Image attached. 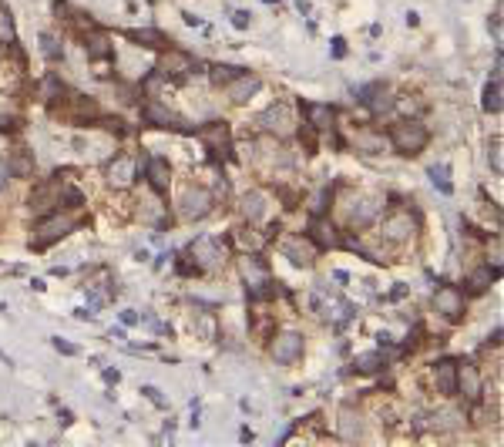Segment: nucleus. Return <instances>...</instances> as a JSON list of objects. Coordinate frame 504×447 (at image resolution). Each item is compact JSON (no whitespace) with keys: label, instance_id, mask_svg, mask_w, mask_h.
<instances>
[{"label":"nucleus","instance_id":"obj_23","mask_svg":"<svg viewBox=\"0 0 504 447\" xmlns=\"http://www.w3.org/2000/svg\"><path fill=\"white\" fill-rule=\"evenodd\" d=\"M333 108L330 104H306V125L316 131H333Z\"/></svg>","mask_w":504,"mask_h":447},{"label":"nucleus","instance_id":"obj_40","mask_svg":"<svg viewBox=\"0 0 504 447\" xmlns=\"http://www.w3.org/2000/svg\"><path fill=\"white\" fill-rule=\"evenodd\" d=\"M142 394L148 397V400H152V404H158V407H165V397H162V390H158V387H145Z\"/></svg>","mask_w":504,"mask_h":447},{"label":"nucleus","instance_id":"obj_31","mask_svg":"<svg viewBox=\"0 0 504 447\" xmlns=\"http://www.w3.org/2000/svg\"><path fill=\"white\" fill-rule=\"evenodd\" d=\"M461 421H464L461 414L444 410V414H437V417H434V427H437V431H454V427H461Z\"/></svg>","mask_w":504,"mask_h":447},{"label":"nucleus","instance_id":"obj_9","mask_svg":"<svg viewBox=\"0 0 504 447\" xmlns=\"http://www.w3.org/2000/svg\"><path fill=\"white\" fill-rule=\"evenodd\" d=\"M316 243L313 239H303V236H293V239H286L283 243V255L293 263V266H313L316 263Z\"/></svg>","mask_w":504,"mask_h":447},{"label":"nucleus","instance_id":"obj_29","mask_svg":"<svg viewBox=\"0 0 504 447\" xmlns=\"http://www.w3.org/2000/svg\"><path fill=\"white\" fill-rule=\"evenodd\" d=\"M484 111H491V115L501 111V81H491L484 88Z\"/></svg>","mask_w":504,"mask_h":447},{"label":"nucleus","instance_id":"obj_41","mask_svg":"<svg viewBox=\"0 0 504 447\" xmlns=\"http://www.w3.org/2000/svg\"><path fill=\"white\" fill-rule=\"evenodd\" d=\"M488 259H491L494 269L501 266V243H498V239H494V245H488Z\"/></svg>","mask_w":504,"mask_h":447},{"label":"nucleus","instance_id":"obj_7","mask_svg":"<svg viewBox=\"0 0 504 447\" xmlns=\"http://www.w3.org/2000/svg\"><path fill=\"white\" fill-rule=\"evenodd\" d=\"M269 353H272V360H276V363H283V367L296 363V360L303 357V336H299V333H293V330L276 333V336H272Z\"/></svg>","mask_w":504,"mask_h":447},{"label":"nucleus","instance_id":"obj_5","mask_svg":"<svg viewBox=\"0 0 504 447\" xmlns=\"http://www.w3.org/2000/svg\"><path fill=\"white\" fill-rule=\"evenodd\" d=\"M189 255H192L195 269H202V272H219V269L225 266V253H222V245L215 243V239H208V236L195 239V243L189 245Z\"/></svg>","mask_w":504,"mask_h":447},{"label":"nucleus","instance_id":"obj_32","mask_svg":"<svg viewBox=\"0 0 504 447\" xmlns=\"http://www.w3.org/2000/svg\"><path fill=\"white\" fill-rule=\"evenodd\" d=\"M491 280H494L491 266L478 269V272H474V276H471V289H474V293H484V289H488V286H491Z\"/></svg>","mask_w":504,"mask_h":447},{"label":"nucleus","instance_id":"obj_42","mask_svg":"<svg viewBox=\"0 0 504 447\" xmlns=\"http://www.w3.org/2000/svg\"><path fill=\"white\" fill-rule=\"evenodd\" d=\"M11 175H13V172H11V162H4V158H0V192L7 189V182H11Z\"/></svg>","mask_w":504,"mask_h":447},{"label":"nucleus","instance_id":"obj_28","mask_svg":"<svg viewBox=\"0 0 504 447\" xmlns=\"http://www.w3.org/2000/svg\"><path fill=\"white\" fill-rule=\"evenodd\" d=\"M397 111H401L403 118H417L424 111V101H420L417 94H403V98H397Z\"/></svg>","mask_w":504,"mask_h":447},{"label":"nucleus","instance_id":"obj_19","mask_svg":"<svg viewBox=\"0 0 504 447\" xmlns=\"http://www.w3.org/2000/svg\"><path fill=\"white\" fill-rule=\"evenodd\" d=\"M239 272H242V280H246L249 286H262V282H269V269L259 263L256 253H246L242 259H239Z\"/></svg>","mask_w":504,"mask_h":447},{"label":"nucleus","instance_id":"obj_27","mask_svg":"<svg viewBox=\"0 0 504 447\" xmlns=\"http://www.w3.org/2000/svg\"><path fill=\"white\" fill-rule=\"evenodd\" d=\"M242 74V67H233V64H215V67H212V84H215V88H222V84H229V81H235V77Z\"/></svg>","mask_w":504,"mask_h":447},{"label":"nucleus","instance_id":"obj_26","mask_svg":"<svg viewBox=\"0 0 504 447\" xmlns=\"http://www.w3.org/2000/svg\"><path fill=\"white\" fill-rule=\"evenodd\" d=\"M360 434H363L360 417H357L353 410H343V414H340V437H343V441H357Z\"/></svg>","mask_w":504,"mask_h":447},{"label":"nucleus","instance_id":"obj_2","mask_svg":"<svg viewBox=\"0 0 504 447\" xmlns=\"http://www.w3.org/2000/svg\"><path fill=\"white\" fill-rule=\"evenodd\" d=\"M78 229V216H71V212H47V219L40 222L38 229H34V239H30V245L34 249H44V245L57 243V239H65L67 232Z\"/></svg>","mask_w":504,"mask_h":447},{"label":"nucleus","instance_id":"obj_12","mask_svg":"<svg viewBox=\"0 0 504 447\" xmlns=\"http://www.w3.org/2000/svg\"><path fill=\"white\" fill-rule=\"evenodd\" d=\"M434 309L444 313L447 319H461V313H464V296L457 293L454 286H444V289L434 293Z\"/></svg>","mask_w":504,"mask_h":447},{"label":"nucleus","instance_id":"obj_22","mask_svg":"<svg viewBox=\"0 0 504 447\" xmlns=\"http://www.w3.org/2000/svg\"><path fill=\"white\" fill-rule=\"evenodd\" d=\"M242 216H246L249 222H262V219L269 216V199H266L262 192H249V195H242Z\"/></svg>","mask_w":504,"mask_h":447},{"label":"nucleus","instance_id":"obj_16","mask_svg":"<svg viewBox=\"0 0 504 447\" xmlns=\"http://www.w3.org/2000/svg\"><path fill=\"white\" fill-rule=\"evenodd\" d=\"M310 232H313V243H316V249H336V245H340V232H336V226L330 222V219L316 216L310 222Z\"/></svg>","mask_w":504,"mask_h":447},{"label":"nucleus","instance_id":"obj_33","mask_svg":"<svg viewBox=\"0 0 504 447\" xmlns=\"http://www.w3.org/2000/svg\"><path fill=\"white\" fill-rule=\"evenodd\" d=\"M488 162H491L494 175H501L504 172V155H501V138H494L491 145H488Z\"/></svg>","mask_w":504,"mask_h":447},{"label":"nucleus","instance_id":"obj_1","mask_svg":"<svg viewBox=\"0 0 504 447\" xmlns=\"http://www.w3.org/2000/svg\"><path fill=\"white\" fill-rule=\"evenodd\" d=\"M387 138L401 155H420L424 145L430 141V135H427V128L417 118H403L401 125H393V131H390Z\"/></svg>","mask_w":504,"mask_h":447},{"label":"nucleus","instance_id":"obj_10","mask_svg":"<svg viewBox=\"0 0 504 447\" xmlns=\"http://www.w3.org/2000/svg\"><path fill=\"white\" fill-rule=\"evenodd\" d=\"M138 175V162L131 158V155H115L111 162H108V182L115 185V189H128L131 182Z\"/></svg>","mask_w":504,"mask_h":447},{"label":"nucleus","instance_id":"obj_46","mask_svg":"<svg viewBox=\"0 0 504 447\" xmlns=\"http://www.w3.org/2000/svg\"><path fill=\"white\" fill-rule=\"evenodd\" d=\"M121 323H125V326H135V323H138V313H135V309H125V313H121Z\"/></svg>","mask_w":504,"mask_h":447},{"label":"nucleus","instance_id":"obj_24","mask_svg":"<svg viewBox=\"0 0 504 447\" xmlns=\"http://www.w3.org/2000/svg\"><path fill=\"white\" fill-rule=\"evenodd\" d=\"M233 243L242 249V253H259L262 245H266V236L259 229H252V226H242V229L233 232Z\"/></svg>","mask_w":504,"mask_h":447},{"label":"nucleus","instance_id":"obj_43","mask_svg":"<svg viewBox=\"0 0 504 447\" xmlns=\"http://www.w3.org/2000/svg\"><path fill=\"white\" fill-rule=\"evenodd\" d=\"M233 24L239 27V31H246V27H249V13L246 11H235L233 13Z\"/></svg>","mask_w":504,"mask_h":447},{"label":"nucleus","instance_id":"obj_8","mask_svg":"<svg viewBox=\"0 0 504 447\" xmlns=\"http://www.w3.org/2000/svg\"><path fill=\"white\" fill-rule=\"evenodd\" d=\"M376 216H380V195H357V199H349V205H347V222L353 226V229H363V226H370Z\"/></svg>","mask_w":504,"mask_h":447},{"label":"nucleus","instance_id":"obj_20","mask_svg":"<svg viewBox=\"0 0 504 447\" xmlns=\"http://www.w3.org/2000/svg\"><path fill=\"white\" fill-rule=\"evenodd\" d=\"M145 121L148 125H155V128H179L181 121H179V115L175 111H168V104H158V101H148L145 104Z\"/></svg>","mask_w":504,"mask_h":447},{"label":"nucleus","instance_id":"obj_14","mask_svg":"<svg viewBox=\"0 0 504 447\" xmlns=\"http://www.w3.org/2000/svg\"><path fill=\"white\" fill-rule=\"evenodd\" d=\"M434 390L440 397L457 394V363L454 360H440L437 367H434Z\"/></svg>","mask_w":504,"mask_h":447},{"label":"nucleus","instance_id":"obj_15","mask_svg":"<svg viewBox=\"0 0 504 447\" xmlns=\"http://www.w3.org/2000/svg\"><path fill=\"white\" fill-rule=\"evenodd\" d=\"M192 71V57L185 51H165L158 61V74L162 77H185Z\"/></svg>","mask_w":504,"mask_h":447},{"label":"nucleus","instance_id":"obj_21","mask_svg":"<svg viewBox=\"0 0 504 447\" xmlns=\"http://www.w3.org/2000/svg\"><path fill=\"white\" fill-rule=\"evenodd\" d=\"M148 185H152V192H168V185H172V168H168L165 158H148Z\"/></svg>","mask_w":504,"mask_h":447},{"label":"nucleus","instance_id":"obj_38","mask_svg":"<svg viewBox=\"0 0 504 447\" xmlns=\"http://www.w3.org/2000/svg\"><path fill=\"white\" fill-rule=\"evenodd\" d=\"M61 81H57V77H47V81H44V84H40V94H44V98H47V101H51V98H61Z\"/></svg>","mask_w":504,"mask_h":447},{"label":"nucleus","instance_id":"obj_11","mask_svg":"<svg viewBox=\"0 0 504 447\" xmlns=\"http://www.w3.org/2000/svg\"><path fill=\"white\" fill-rule=\"evenodd\" d=\"M259 88H262V81H259L256 74H246V71H242L235 81L225 84V94H229L233 104H246V101H252V94H256Z\"/></svg>","mask_w":504,"mask_h":447},{"label":"nucleus","instance_id":"obj_30","mask_svg":"<svg viewBox=\"0 0 504 447\" xmlns=\"http://www.w3.org/2000/svg\"><path fill=\"white\" fill-rule=\"evenodd\" d=\"M353 367L360 373H376L383 367V357H380V353H360V357L353 360Z\"/></svg>","mask_w":504,"mask_h":447},{"label":"nucleus","instance_id":"obj_45","mask_svg":"<svg viewBox=\"0 0 504 447\" xmlns=\"http://www.w3.org/2000/svg\"><path fill=\"white\" fill-rule=\"evenodd\" d=\"M491 31H494V40L501 44V13H494L491 17Z\"/></svg>","mask_w":504,"mask_h":447},{"label":"nucleus","instance_id":"obj_3","mask_svg":"<svg viewBox=\"0 0 504 447\" xmlns=\"http://www.w3.org/2000/svg\"><path fill=\"white\" fill-rule=\"evenodd\" d=\"M212 212V192L202 185H185L179 192V216L195 222V219H206Z\"/></svg>","mask_w":504,"mask_h":447},{"label":"nucleus","instance_id":"obj_36","mask_svg":"<svg viewBox=\"0 0 504 447\" xmlns=\"http://www.w3.org/2000/svg\"><path fill=\"white\" fill-rule=\"evenodd\" d=\"M430 182H434L440 192H451V179H447V168H444V165L430 168Z\"/></svg>","mask_w":504,"mask_h":447},{"label":"nucleus","instance_id":"obj_13","mask_svg":"<svg viewBox=\"0 0 504 447\" xmlns=\"http://www.w3.org/2000/svg\"><path fill=\"white\" fill-rule=\"evenodd\" d=\"M481 390H484V383H481L478 367L457 363V394H464L467 400H481Z\"/></svg>","mask_w":504,"mask_h":447},{"label":"nucleus","instance_id":"obj_25","mask_svg":"<svg viewBox=\"0 0 504 447\" xmlns=\"http://www.w3.org/2000/svg\"><path fill=\"white\" fill-rule=\"evenodd\" d=\"M111 40L104 38V34H91L88 40H84V54H88V61H108L111 57Z\"/></svg>","mask_w":504,"mask_h":447},{"label":"nucleus","instance_id":"obj_34","mask_svg":"<svg viewBox=\"0 0 504 447\" xmlns=\"http://www.w3.org/2000/svg\"><path fill=\"white\" fill-rule=\"evenodd\" d=\"M131 38L148 44V48H162V44H165V38H162L158 31H131Z\"/></svg>","mask_w":504,"mask_h":447},{"label":"nucleus","instance_id":"obj_4","mask_svg":"<svg viewBox=\"0 0 504 447\" xmlns=\"http://www.w3.org/2000/svg\"><path fill=\"white\" fill-rule=\"evenodd\" d=\"M259 128H262L266 135L286 138V135H293V128H296V115H293V108H289L286 101L269 104V108L259 115Z\"/></svg>","mask_w":504,"mask_h":447},{"label":"nucleus","instance_id":"obj_44","mask_svg":"<svg viewBox=\"0 0 504 447\" xmlns=\"http://www.w3.org/2000/svg\"><path fill=\"white\" fill-rule=\"evenodd\" d=\"M54 346H57L61 353H67V357H74V353H78V346H74V343H67V340H54Z\"/></svg>","mask_w":504,"mask_h":447},{"label":"nucleus","instance_id":"obj_35","mask_svg":"<svg viewBox=\"0 0 504 447\" xmlns=\"http://www.w3.org/2000/svg\"><path fill=\"white\" fill-rule=\"evenodd\" d=\"M40 51H44V57H51V61H57V57H61V44H57V40L51 38V34H44V38H40Z\"/></svg>","mask_w":504,"mask_h":447},{"label":"nucleus","instance_id":"obj_37","mask_svg":"<svg viewBox=\"0 0 504 447\" xmlns=\"http://www.w3.org/2000/svg\"><path fill=\"white\" fill-rule=\"evenodd\" d=\"M0 40H7V44H13V21L11 13L0 7Z\"/></svg>","mask_w":504,"mask_h":447},{"label":"nucleus","instance_id":"obj_39","mask_svg":"<svg viewBox=\"0 0 504 447\" xmlns=\"http://www.w3.org/2000/svg\"><path fill=\"white\" fill-rule=\"evenodd\" d=\"M30 168H34V165H30V158H27V155H17V158L11 162V172H13V175H21V179H24V175H30Z\"/></svg>","mask_w":504,"mask_h":447},{"label":"nucleus","instance_id":"obj_17","mask_svg":"<svg viewBox=\"0 0 504 447\" xmlns=\"http://www.w3.org/2000/svg\"><path fill=\"white\" fill-rule=\"evenodd\" d=\"M353 145H357V152L363 155H380L383 148L390 145V138L383 131H374V128H360L357 135H353Z\"/></svg>","mask_w":504,"mask_h":447},{"label":"nucleus","instance_id":"obj_6","mask_svg":"<svg viewBox=\"0 0 504 447\" xmlns=\"http://www.w3.org/2000/svg\"><path fill=\"white\" fill-rule=\"evenodd\" d=\"M417 232V219L407 216V212H393V216L383 219L380 226V239L383 243H410Z\"/></svg>","mask_w":504,"mask_h":447},{"label":"nucleus","instance_id":"obj_18","mask_svg":"<svg viewBox=\"0 0 504 447\" xmlns=\"http://www.w3.org/2000/svg\"><path fill=\"white\" fill-rule=\"evenodd\" d=\"M198 135H202V141L208 145V152H215V155L229 152V125H225V121H215V125L202 128Z\"/></svg>","mask_w":504,"mask_h":447}]
</instances>
